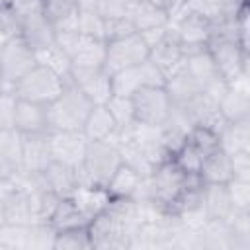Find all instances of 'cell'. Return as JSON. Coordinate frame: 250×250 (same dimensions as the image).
<instances>
[{"instance_id": "cell-1", "label": "cell", "mask_w": 250, "mask_h": 250, "mask_svg": "<svg viewBox=\"0 0 250 250\" xmlns=\"http://www.w3.org/2000/svg\"><path fill=\"white\" fill-rule=\"evenodd\" d=\"M121 154L117 145L109 141H90L86 148L84 162L74 168L78 186L88 188H107L111 176L121 164Z\"/></svg>"}, {"instance_id": "cell-2", "label": "cell", "mask_w": 250, "mask_h": 250, "mask_svg": "<svg viewBox=\"0 0 250 250\" xmlns=\"http://www.w3.org/2000/svg\"><path fill=\"white\" fill-rule=\"evenodd\" d=\"M94 104L74 84L66 88L47 105L49 131H82Z\"/></svg>"}, {"instance_id": "cell-3", "label": "cell", "mask_w": 250, "mask_h": 250, "mask_svg": "<svg viewBox=\"0 0 250 250\" xmlns=\"http://www.w3.org/2000/svg\"><path fill=\"white\" fill-rule=\"evenodd\" d=\"M64 88H66V82L59 74H55L51 68L43 64H37L12 86V92L20 100L49 105Z\"/></svg>"}, {"instance_id": "cell-4", "label": "cell", "mask_w": 250, "mask_h": 250, "mask_svg": "<svg viewBox=\"0 0 250 250\" xmlns=\"http://www.w3.org/2000/svg\"><path fill=\"white\" fill-rule=\"evenodd\" d=\"M207 51L215 62L219 76L230 84L240 74L248 72V49L238 43L234 37L211 35L207 43Z\"/></svg>"}, {"instance_id": "cell-5", "label": "cell", "mask_w": 250, "mask_h": 250, "mask_svg": "<svg viewBox=\"0 0 250 250\" xmlns=\"http://www.w3.org/2000/svg\"><path fill=\"white\" fill-rule=\"evenodd\" d=\"M135 123L146 127H162L172 113V102L164 86H143L133 96Z\"/></svg>"}, {"instance_id": "cell-6", "label": "cell", "mask_w": 250, "mask_h": 250, "mask_svg": "<svg viewBox=\"0 0 250 250\" xmlns=\"http://www.w3.org/2000/svg\"><path fill=\"white\" fill-rule=\"evenodd\" d=\"M33 66H37L35 51L21 39V35L6 41L0 47V90H12V86Z\"/></svg>"}, {"instance_id": "cell-7", "label": "cell", "mask_w": 250, "mask_h": 250, "mask_svg": "<svg viewBox=\"0 0 250 250\" xmlns=\"http://www.w3.org/2000/svg\"><path fill=\"white\" fill-rule=\"evenodd\" d=\"M148 59V47L139 33H131L123 39L105 43V59L104 70L111 76L123 68L137 66Z\"/></svg>"}, {"instance_id": "cell-8", "label": "cell", "mask_w": 250, "mask_h": 250, "mask_svg": "<svg viewBox=\"0 0 250 250\" xmlns=\"http://www.w3.org/2000/svg\"><path fill=\"white\" fill-rule=\"evenodd\" d=\"M164 84H166V78L148 59L137 66H129V68H123V70L111 74L113 96L131 98L143 86H164Z\"/></svg>"}, {"instance_id": "cell-9", "label": "cell", "mask_w": 250, "mask_h": 250, "mask_svg": "<svg viewBox=\"0 0 250 250\" xmlns=\"http://www.w3.org/2000/svg\"><path fill=\"white\" fill-rule=\"evenodd\" d=\"M104 59H105V41L100 37H90L80 33L70 53V84L80 76L104 70Z\"/></svg>"}, {"instance_id": "cell-10", "label": "cell", "mask_w": 250, "mask_h": 250, "mask_svg": "<svg viewBox=\"0 0 250 250\" xmlns=\"http://www.w3.org/2000/svg\"><path fill=\"white\" fill-rule=\"evenodd\" d=\"M170 27L176 33L184 53L207 47L211 39V21L191 12H176L170 20Z\"/></svg>"}, {"instance_id": "cell-11", "label": "cell", "mask_w": 250, "mask_h": 250, "mask_svg": "<svg viewBox=\"0 0 250 250\" xmlns=\"http://www.w3.org/2000/svg\"><path fill=\"white\" fill-rule=\"evenodd\" d=\"M88 137L82 131H49V146L55 162L78 168L84 162Z\"/></svg>"}, {"instance_id": "cell-12", "label": "cell", "mask_w": 250, "mask_h": 250, "mask_svg": "<svg viewBox=\"0 0 250 250\" xmlns=\"http://www.w3.org/2000/svg\"><path fill=\"white\" fill-rule=\"evenodd\" d=\"M184 113V117L188 119V123L191 127H203L209 129L213 133L219 135V131L225 127V117L219 111V104L217 100H213L207 94H197L193 100H189L184 107H176Z\"/></svg>"}, {"instance_id": "cell-13", "label": "cell", "mask_w": 250, "mask_h": 250, "mask_svg": "<svg viewBox=\"0 0 250 250\" xmlns=\"http://www.w3.org/2000/svg\"><path fill=\"white\" fill-rule=\"evenodd\" d=\"M20 154H21L23 172L41 174L53 162L51 146H49V133L20 135Z\"/></svg>"}, {"instance_id": "cell-14", "label": "cell", "mask_w": 250, "mask_h": 250, "mask_svg": "<svg viewBox=\"0 0 250 250\" xmlns=\"http://www.w3.org/2000/svg\"><path fill=\"white\" fill-rule=\"evenodd\" d=\"M184 59H186L184 49H182L176 33L172 31V27L164 35V39L148 51V61L162 72L164 78H170L172 74H176L184 66Z\"/></svg>"}, {"instance_id": "cell-15", "label": "cell", "mask_w": 250, "mask_h": 250, "mask_svg": "<svg viewBox=\"0 0 250 250\" xmlns=\"http://www.w3.org/2000/svg\"><path fill=\"white\" fill-rule=\"evenodd\" d=\"M14 129L20 135L49 133L47 105L33 104V102L18 98V102H16V115H14Z\"/></svg>"}, {"instance_id": "cell-16", "label": "cell", "mask_w": 250, "mask_h": 250, "mask_svg": "<svg viewBox=\"0 0 250 250\" xmlns=\"http://www.w3.org/2000/svg\"><path fill=\"white\" fill-rule=\"evenodd\" d=\"M20 35L21 39L37 53L41 49H47L55 43V27L47 14H35L20 21Z\"/></svg>"}, {"instance_id": "cell-17", "label": "cell", "mask_w": 250, "mask_h": 250, "mask_svg": "<svg viewBox=\"0 0 250 250\" xmlns=\"http://www.w3.org/2000/svg\"><path fill=\"white\" fill-rule=\"evenodd\" d=\"M82 133L88 137V141H109V143H117L119 131L115 127V121L109 113V109L105 107V104L94 105L88 113V119L82 127Z\"/></svg>"}, {"instance_id": "cell-18", "label": "cell", "mask_w": 250, "mask_h": 250, "mask_svg": "<svg viewBox=\"0 0 250 250\" xmlns=\"http://www.w3.org/2000/svg\"><path fill=\"white\" fill-rule=\"evenodd\" d=\"M21 170L20 133L16 129L0 131V180L10 182Z\"/></svg>"}, {"instance_id": "cell-19", "label": "cell", "mask_w": 250, "mask_h": 250, "mask_svg": "<svg viewBox=\"0 0 250 250\" xmlns=\"http://www.w3.org/2000/svg\"><path fill=\"white\" fill-rule=\"evenodd\" d=\"M39 176H41V184L59 197H68L78 188L76 170L61 162H55V160Z\"/></svg>"}, {"instance_id": "cell-20", "label": "cell", "mask_w": 250, "mask_h": 250, "mask_svg": "<svg viewBox=\"0 0 250 250\" xmlns=\"http://www.w3.org/2000/svg\"><path fill=\"white\" fill-rule=\"evenodd\" d=\"M201 207L207 219H229L234 209L227 184H201Z\"/></svg>"}, {"instance_id": "cell-21", "label": "cell", "mask_w": 250, "mask_h": 250, "mask_svg": "<svg viewBox=\"0 0 250 250\" xmlns=\"http://www.w3.org/2000/svg\"><path fill=\"white\" fill-rule=\"evenodd\" d=\"M219 148L229 156L236 152H250V119L225 123L219 131Z\"/></svg>"}, {"instance_id": "cell-22", "label": "cell", "mask_w": 250, "mask_h": 250, "mask_svg": "<svg viewBox=\"0 0 250 250\" xmlns=\"http://www.w3.org/2000/svg\"><path fill=\"white\" fill-rule=\"evenodd\" d=\"M199 180L201 184H227L232 180V166L230 156L217 148L211 154H207L199 166Z\"/></svg>"}, {"instance_id": "cell-23", "label": "cell", "mask_w": 250, "mask_h": 250, "mask_svg": "<svg viewBox=\"0 0 250 250\" xmlns=\"http://www.w3.org/2000/svg\"><path fill=\"white\" fill-rule=\"evenodd\" d=\"M164 88H166V92L170 96L172 107H184L189 100H193L197 94H201L199 84L195 82V78L184 66L176 74H172L170 78H166Z\"/></svg>"}, {"instance_id": "cell-24", "label": "cell", "mask_w": 250, "mask_h": 250, "mask_svg": "<svg viewBox=\"0 0 250 250\" xmlns=\"http://www.w3.org/2000/svg\"><path fill=\"white\" fill-rule=\"evenodd\" d=\"M68 197L78 207V211L82 215H86L90 221L98 213H102L111 199L105 188H88V186H78Z\"/></svg>"}, {"instance_id": "cell-25", "label": "cell", "mask_w": 250, "mask_h": 250, "mask_svg": "<svg viewBox=\"0 0 250 250\" xmlns=\"http://www.w3.org/2000/svg\"><path fill=\"white\" fill-rule=\"evenodd\" d=\"M219 111L227 123L250 119V92H242L238 88L227 86L223 96L219 98Z\"/></svg>"}, {"instance_id": "cell-26", "label": "cell", "mask_w": 250, "mask_h": 250, "mask_svg": "<svg viewBox=\"0 0 250 250\" xmlns=\"http://www.w3.org/2000/svg\"><path fill=\"white\" fill-rule=\"evenodd\" d=\"M127 16L131 18L133 25H135V31L141 33V31H146V29H152V27H162V25H170V20L172 16L168 12H164L162 8L150 4L148 0L129 8Z\"/></svg>"}, {"instance_id": "cell-27", "label": "cell", "mask_w": 250, "mask_h": 250, "mask_svg": "<svg viewBox=\"0 0 250 250\" xmlns=\"http://www.w3.org/2000/svg\"><path fill=\"white\" fill-rule=\"evenodd\" d=\"M72 84L78 86L90 98V102L94 105L105 104L113 96V92H111V76L105 70H98V72L80 76V78L72 80Z\"/></svg>"}, {"instance_id": "cell-28", "label": "cell", "mask_w": 250, "mask_h": 250, "mask_svg": "<svg viewBox=\"0 0 250 250\" xmlns=\"http://www.w3.org/2000/svg\"><path fill=\"white\" fill-rule=\"evenodd\" d=\"M49 223L53 225L55 230H62V229H78V227H88L90 219L86 215H82L78 211V207L72 203L70 197H61Z\"/></svg>"}, {"instance_id": "cell-29", "label": "cell", "mask_w": 250, "mask_h": 250, "mask_svg": "<svg viewBox=\"0 0 250 250\" xmlns=\"http://www.w3.org/2000/svg\"><path fill=\"white\" fill-rule=\"evenodd\" d=\"M141 180H143V176L135 168H131L125 162H121L119 168L115 170V174L111 176V180H109L105 189H107L109 197H133L137 188H139V184H141Z\"/></svg>"}, {"instance_id": "cell-30", "label": "cell", "mask_w": 250, "mask_h": 250, "mask_svg": "<svg viewBox=\"0 0 250 250\" xmlns=\"http://www.w3.org/2000/svg\"><path fill=\"white\" fill-rule=\"evenodd\" d=\"M35 59H37V64H43L47 68H51L55 74H59L66 84H70V57L61 49L57 47L55 43L47 49H41L35 53Z\"/></svg>"}, {"instance_id": "cell-31", "label": "cell", "mask_w": 250, "mask_h": 250, "mask_svg": "<svg viewBox=\"0 0 250 250\" xmlns=\"http://www.w3.org/2000/svg\"><path fill=\"white\" fill-rule=\"evenodd\" d=\"M227 223L232 236L230 250H250V211H232Z\"/></svg>"}, {"instance_id": "cell-32", "label": "cell", "mask_w": 250, "mask_h": 250, "mask_svg": "<svg viewBox=\"0 0 250 250\" xmlns=\"http://www.w3.org/2000/svg\"><path fill=\"white\" fill-rule=\"evenodd\" d=\"M105 107L109 109L119 133L127 131V129H131L135 125V111H133L131 98H127V96H111L105 102Z\"/></svg>"}, {"instance_id": "cell-33", "label": "cell", "mask_w": 250, "mask_h": 250, "mask_svg": "<svg viewBox=\"0 0 250 250\" xmlns=\"http://www.w3.org/2000/svg\"><path fill=\"white\" fill-rule=\"evenodd\" d=\"M90 246V236H88V227H78V229H62L55 232L53 240V250H88Z\"/></svg>"}, {"instance_id": "cell-34", "label": "cell", "mask_w": 250, "mask_h": 250, "mask_svg": "<svg viewBox=\"0 0 250 250\" xmlns=\"http://www.w3.org/2000/svg\"><path fill=\"white\" fill-rule=\"evenodd\" d=\"M27 230L29 225L6 223L0 227V248L8 250H27Z\"/></svg>"}, {"instance_id": "cell-35", "label": "cell", "mask_w": 250, "mask_h": 250, "mask_svg": "<svg viewBox=\"0 0 250 250\" xmlns=\"http://www.w3.org/2000/svg\"><path fill=\"white\" fill-rule=\"evenodd\" d=\"M170 160L182 170V172H186V174H199V166H201V162H203V156L199 154V150L197 148H193L188 141H184V145L170 156Z\"/></svg>"}, {"instance_id": "cell-36", "label": "cell", "mask_w": 250, "mask_h": 250, "mask_svg": "<svg viewBox=\"0 0 250 250\" xmlns=\"http://www.w3.org/2000/svg\"><path fill=\"white\" fill-rule=\"evenodd\" d=\"M55 232L51 223H31L27 230V250H53Z\"/></svg>"}, {"instance_id": "cell-37", "label": "cell", "mask_w": 250, "mask_h": 250, "mask_svg": "<svg viewBox=\"0 0 250 250\" xmlns=\"http://www.w3.org/2000/svg\"><path fill=\"white\" fill-rule=\"evenodd\" d=\"M227 191L234 211H250V180L232 178L227 182Z\"/></svg>"}, {"instance_id": "cell-38", "label": "cell", "mask_w": 250, "mask_h": 250, "mask_svg": "<svg viewBox=\"0 0 250 250\" xmlns=\"http://www.w3.org/2000/svg\"><path fill=\"white\" fill-rule=\"evenodd\" d=\"M104 23L105 20L94 10H78V31L82 35L104 39Z\"/></svg>"}, {"instance_id": "cell-39", "label": "cell", "mask_w": 250, "mask_h": 250, "mask_svg": "<svg viewBox=\"0 0 250 250\" xmlns=\"http://www.w3.org/2000/svg\"><path fill=\"white\" fill-rule=\"evenodd\" d=\"M135 31V25L131 21L129 16H121V18H107L104 23V41H115V39H123Z\"/></svg>"}, {"instance_id": "cell-40", "label": "cell", "mask_w": 250, "mask_h": 250, "mask_svg": "<svg viewBox=\"0 0 250 250\" xmlns=\"http://www.w3.org/2000/svg\"><path fill=\"white\" fill-rule=\"evenodd\" d=\"M16 102L18 98L12 90H0V131L14 129Z\"/></svg>"}, {"instance_id": "cell-41", "label": "cell", "mask_w": 250, "mask_h": 250, "mask_svg": "<svg viewBox=\"0 0 250 250\" xmlns=\"http://www.w3.org/2000/svg\"><path fill=\"white\" fill-rule=\"evenodd\" d=\"M10 12L16 16L18 23L29 16H35V14H43L45 12V0H12L8 4Z\"/></svg>"}, {"instance_id": "cell-42", "label": "cell", "mask_w": 250, "mask_h": 250, "mask_svg": "<svg viewBox=\"0 0 250 250\" xmlns=\"http://www.w3.org/2000/svg\"><path fill=\"white\" fill-rule=\"evenodd\" d=\"M16 35H20V23L16 16L10 12V8L4 6L0 8V47Z\"/></svg>"}, {"instance_id": "cell-43", "label": "cell", "mask_w": 250, "mask_h": 250, "mask_svg": "<svg viewBox=\"0 0 250 250\" xmlns=\"http://www.w3.org/2000/svg\"><path fill=\"white\" fill-rule=\"evenodd\" d=\"M230 166H232V178L250 180V152L230 154Z\"/></svg>"}, {"instance_id": "cell-44", "label": "cell", "mask_w": 250, "mask_h": 250, "mask_svg": "<svg viewBox=\"0 0 250 250\" xmlns=\"http://www.w3.org/2000/svg\"><path fill=\"white\" fill-rule=\"evenodd\" d=\"M168 29H170V25H162V27H152V29L141 31L139 35L143 37V41L146 43V47H148V51H150L156 43H160V41L164 39V35L168 33Z\"/></svg>"}, {"instance_id": "cell-45", "label": "cell", "mask_w": 250, "mask_h": 250, "mask_svg": "<svg viewBox=\"0 0 250 250\" xmlns=\"http://www.w3.org/2000/svg\"><path fill=\"white\" fill-rule=\"evenodd\" d=\"M150 4H154V6H158V8H162L164 12H168L170 16H174L182 6H184V0H148Z\"/></svg>"}, {"instance_id": "cell-46", "label": "cell", "mask_w": 250, "mask_h": 250, "mask_svg": "<svg viewBox=\"0 0 250 250\" xmlns=\"http://www.w3.org/2000/svg\"><path fill=\"white\" fill-rule=\"evenodd\" d=\"M6 225V213H4V201H2V195H0V227Z\"/></svg>"}, {"instance_id": "cell-47", "label": "cell", "mask_w": 250, "mask_h": 250, "mask_svg": "<svg viewBox=\"0 0 250 250\" xmlns=\"http://www.w3.org/2000/svg\"><path fill=\"white\" fill-rule=\"evenodd\" d=\"M141 2H145V0H125V4H127V8H133V6H137V4H141Z\"/></svg>"}, {"instance_id": "cell-48", "label": "cell", "mask_w": 250, "mask_h": 250, "mask_svg": "<svg viewBox=\"0 0 250 250\" xmlns=\"http://www.w3.org/2000/svg\"><path fill=\"white\" fill-rule=\"evenodd\" d=\"M10 2H12V0H0V6H2V8H4V6H8V4H10Z\"/></svg>"}, {"instance_id": "cell-49", "label": "cell", "mask_w": 250, "mask_h": 250, "mask_svg": "<svg viewBox=\"0 0 250 250\" xmlns=\"http://www.w3.org/2000/svg\"><path fill=\"white\" fill-rule=\"evenodd\" d=\"M0 88H2V82H0Z\"/></svg>"}]
</instances>
